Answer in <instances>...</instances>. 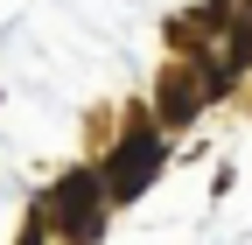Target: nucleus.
I'll list each match as a JSON object with an SVG mask.
<instances>
[{
  "label": "nucleus",
  "mask_w": 252,
  "mask_h": 245,
  "mask_svg": "<svg viewBox=\"0 0 252 245\" xmlns=\"http://www.w3.org/2000/svg\"><path fill=\"white\" fill-rule=\"evenodd\" d=\"M161 154H168V147L161 140H154L147 126H133V133H126L119 147H112V161H105V203H133L140 189H147V182H154V168H161Z\"/></svg>",
  "instance_id": "nucleus-2"
},
{
  "label": "nucleus",
  "mask_w": 252,
  "mask_h": 245,
  "mask_svg": "<svg viewBox=\"0 0 252 245\" xmlns=\"http://www.w3.org/2000/svg\"><path fill=\"white\" fill-rule=\"evenodd\" d=\"M245 14H252V0H245Z\"/></svg>",
  "instance_id": "nucleus-4"
},
{
  "label": "nucleus",
  "mask_w": 252,
  "mask_h": 245,
  "mask_svg": "<svg viewBox=\"0 0 252 245\" xmlns=\"http://www.w3.org/2000/svg\"><path fill=\"white\" fill-rule=\"evenodd\" d=\"M49 217H56V231L70 238V245H91L98 224H105V182L91 175V168H70L49 189Z\"/></svg>",
  "instance_id": "nucleus-1"
},
{
  "label": "nucleus",
  "mask_w": 252,
  "mask_h": 245,
  "mask_svg": "<svg viewBox=\"0 0 252 245\" xmlns=\"http://www.w3.org/2000/svg\"><path fill=\"white\" fill-rule=\"evenodd\" d=\"M154 105H161V119H168V126L196 119V77H189V70H168V77H161V98H154Z\"/></svg>",
  "instance_id": "nucleus-3"
}]
</instances>
